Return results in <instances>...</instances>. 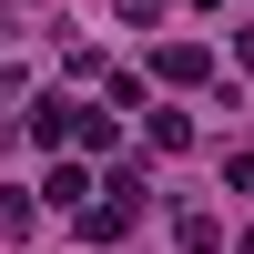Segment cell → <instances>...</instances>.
Masks as SVG:
<instances>
[{
	"mask_svg": "<svg viewBox=\"0 0 254 254\" xmlns=\"http://www.w3.org/2000/svg\"><path fill=\"white\" fill-rule=\"evenodd\" d=\"M71 122H81V102H61V92L31 102V142H51V153H71Z\"/></svg>",
	"mask_w": 254,
	"mask_h": 254,
	"instance_id": "obj_1",
	"label": "cell"
},
{
	"mask_svg": "<svg viewBox=\"0 0 254 254\" xmlns=\"http://www.w3.org/2000/svg\"><path fill=\"white\" fill-rule=\"evenodd\" d=\"M203 71H214L203 41H163V51H153V81H203Z\"/></svg>",
	"mask_w": 254,
	"mask_h": 254,
	"instance_id": "obj_2",
	"label": "cell"
},
{
	"mask_svg": "<svg viewBox=\"0 0 254 254\" xmlns=\"http://www.w3.org/2000/svg\"><path fill=\"white\" fill-rule=\"evenodd\" d=\"M41 203H51V214H81V203H92V173H81V163L61 153V173L41 183Z\"/></svg>",
	"mask_w": 254,
	"mask_h": 254,
	"instance_id": "obj_3",
	"label": "cell"
},
{
	"mask_svg": "<svg viewBox=\"0 0 254 254\" xmlns=\"http://www.w3.org/2000/svg\"><path fill=\"white\" fill-rule=\"evenodd\" d=\"M112 142H122V112H81L71 122V153H112Z\"/></svg>",
	"mask_w": 254,
	"mask_h": 254,
	"instance_id": "obj_4",
	"label": "cell"
},
{
	"mask_svg": "<svg viewBox=\"0 0 254 254\" xmlns=\"http://www.w3.org/2000/svg\"><path fill=\"white\" fill-rule=\"evenodd\" d=\"M142 132H153V153H193V122L183 112H142Z\"/></svg>",
	"mask_w": 254,
	"mask_h": 254,
	"instance_id": "obj_5",
	"label": "cell"
},
{
	"mask_svg": "<svg viewBox=\"0 0 254 254\" xmlns=\"http://www.w3.org/2000/svg\"><path fill=\"white\" fill-rule=\"evenodd\" d=\"M173 234H183V254H224V224H214V214H183Z\"/></svg>",
	"mask_w": 254,
	"mask_h": 254,
	"instance_id": "obj_6",
	"label": "cell"
},
{
	"mask_svg": "<svg viewBox=\"0 0 254 254\" xmlns=\"http://www.w3.org/2000/svg\"><path fill=\"white\" fill-rule=\"evenodd\" d=\"M31 214H41V203L20 193V183H0V234H31Z\"/></svg>",
	"mask_w": 254,
	"mask_h": 254,
	"instance_id": "obj_7",
	"label": "cell"
},
{
	"mask_svg": "<svg viewBox=\"0 0 254 254\" xmlns=\"http://www.w3.org/2000/svg\"><path fill=\"white\" fill-rule=\"evenodd\" d=\"M122 224H132V214H122V203H81V234H92V244H112Z\"/></svg>",
	"mask_w": 254,
	"mask_h": 254,
	"instance_id": "obj_8",
	"label": "cell"
},
{
	"mask_svg": "<svg viewBox=\"0 0 254 254\" xmlns=\"http://www.w3.org/2000/svg\"><path fill=\"white\" fill-rule=\"evenodd\" d=\"M112 10L132 20V31H153V20H163V0H112Z\"/></svg>",
	"mask_w": 254,
	"mask_h": 254,
	"instance_id": "obj_9",
	"label": "cell"
},
{
	"mask_svg": "<svg viewBox=\"0 0 254 254\" xmlns=\"http://www.w3.org/2000/svg\"><path fill=\"white\" fill-rule=\"evenodd\" d=\"M224 183H234V193H254V153H224Z\"/></svg>",
	"mask_w": 254,
	"mask_h": 254,
	"instance_id": "obj_10",
	"label": "cell"
},
{
	"mask_svg": "<svg viewBox=\"0 0 254 254\" xmlns=\"http://www.w3.org/2000/svg\"><path fill=\"white\" fill-rule=\"evenodd\" d=\"M193 10H224V0H193Z\"/></svg>",
	"mask_w": 254,
	"mask_h": 254,
	"instance_id": "obj_11",
	"label": "cell"
}]
</instances>
